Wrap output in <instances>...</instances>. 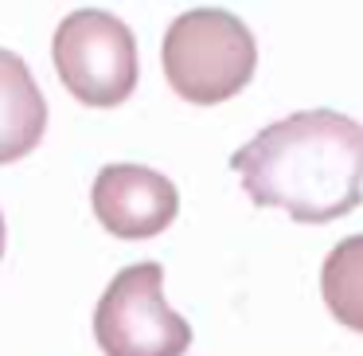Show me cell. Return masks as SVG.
I'll return each mask as SVG.
<instances>
[{"label":"cell","instance_id":"cell-1","mask_svg":"<svg viewBox=\"0 0 363 356\" xmlns=\"http://www.w3.org/2000/svg\"><path fill=\"white\" fill-rule=\"evenodd\" d=\"M246 196L297 223H332L363 204V126L340 110H301L230 157Z\"/></svg>","mask_w":363,"mask_h":356},{"label":"cell","instance_id":"cell-7","mask_svg":"<svg viewBox=\"0 0 363 356\" xmlns=\"http://www.w3.org/2000/svg\"><path fill=\"white\" fill-rule=\"evenodd\" d=\"M320 293L340 325L363 333V235L340 239L320 266Z\"/></svg>","mask_w":363,"mask_h":356},{"label":"cell","instance_id":"cell-6","mask_svg":"<svg viewBox=\"0 0 363 356\" xmlns=\"http://www.w3.org/2000/svg\"><path fill=\"white\" fill-rule=\"evenodd\" d=\"M48 129V102L32 79V67L16 51L0 48V165L28 157Z\"/></svg>","mask_w":363,"mask_h":356},{"label":"cell","instance_id":"cell-8","mask_svg":"<svg viewBox=\"0 0 363 356\" xmlns=\"http://www.w3.org/2000/svg\"><path fill=\"white\" fill-rule=\"evenodd\" d=\"M0 259H4V215H0Z\"/></svg>","mask_w":363,"mask_h":356},{"label":"cell","instance_id":"cell-4","mask_svg":"<svg viewBox=\"0 0 363 356\" xmlns=\"http://www.w3.org/2000/svg\"><path fill=\"white\" fill-rule=\"evenodd\" d=\"M94 340L106 356H184L191 325L164 301L160 262L118 270L94 309Z\"/></svg>","mask_w":363,"mask_h":356},{"label":"cell","instance_id":"cell-3","mask_svg":"<svg viewBox=\"0 0 363 356\" xmlns=\"http://www.w3.org/2000/svg\"><path fill=\"white\" fill-rule=\"evenodd\" d=\"M51 59L63 87L82 106H121L137 87V40L125 20L102 9H79L59 20Z\"/></svg>","mask_w":363,"mask_h":356},{"label":"cell","instance_id":"cell-5","mask_svg":"<svg viewBox=\"0 0 363 356\" xmlns=\"http://www.w3.org/2000/svg\"><path fill=\"white\" fill-rule=\"evenodd\" d=\"M94 215L118 239H152L172 227L180 192L164 173L145 165H106L90 188Z\"/></svg>","mask_w":363,"mask_h":356},{"label":"cell","instance_id":"cell-2","mask_svg":"<svg viewBox=\"0 0 363 356\" xmlns=\"http://www.w3.org/2000/svg\"><path fill=\"white\" fill-rule=\"evenodd\" d=\"M168 87L196 106L235 98L258 71V43L250 28L227 9H191L176 16L164 32Z\"/></svg>","mask_w":363,"mask_h":356}]
</instances>
